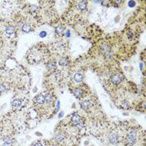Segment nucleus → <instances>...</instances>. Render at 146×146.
Masks as SVG:
<instances>
[{
	"mask_svg": "<svg viewBox=\"0 0 146 146\" xmlns=\"http://www.w3.org/2000/svg\"><path fill=\"white\" fill-rule=\"evenodd\" d=\"M139 132L138 129H132L126 135V145L127 146H135L139 141Z\"/></svg>",
	"mask_w": 146,
	"mask_h": 146,
	"instance_id": "f257e3e1",
	"label": "nucleus"
},
{
	"mask_svg": "<svg viewBox=\"0 0 146 146\" xmlns=\"http://www.w3.org/2000/svg\"><path fill=\"white\" fill-rule=\"evenodd\" d=\"M107 141L110 146H118L121 142V137L117 131H111L107 136Z\"/></svg>",
	"mask_w": 146,
	"mask_h": 146,
	"instance_id": "f03ea898",
	"label": "nucleus"
},
{
	"mask_svg": "<svg viewBox=\"0 0 146 146\" xmlns=\"http://www.w3.org/2000/svg\"><path fill=\"white\" fill-rule=\"evenodd\" d=\"M71 122L73 125L79 128V129H82V128H83V126H84L83 119H82L81 116L78 115V114H74L71 116Z\"/></svg>",
	"mask_w": 146,
	"mask_h": 146,
	"instance_id": "7ed1b4c3",
	"label": "nucleus"
},
{
	"mask_svg": "<svg viewBox=\"0 0 146 146\" xmlns=\"http://www.w3.org/2000/svg\"><path fill=\"white\" fill-rule=\"evenodd\" d=\"M14 143V139L9 135L4 136L0 139V146H13Z\"/></svg>",
	"mask_w": 146,
	"mask_h": 146,
	"instance_id": "20e7f679",
	"label": "nucleus"
},
{
	"mask_svg": "<svg viewBox=\"0 0 146 146\" xmlns=\"http://www.w3.org/2000/svg\"><path fill=\"white\" fill-rule=\"evenodd\" d=\"M123 79H124V76H123V74L120 73H114V74H113L112 76H111L110 82L113 85L117 86V85L120 84V83H122Z\"/></svg>",
	"mask_w": 146,
	"mask_h": 146,
	"instance_id": "39448f33",
	"label": "nucleus"
},
{
	"mask_svg": "<svg viewBox=\"0 0 146 146\" xmlns=\"http://www.w3.org/2000/svg\"><path fill=\"white\" fill-rule=\"evenodd\" d=\"M73 94L78 99H82L86 94V91L83 90V88H81V87H78V88H76L73 90Z\"/></svg>",
	"mask_w": 146,
	"mask_h": 146,
	"instance_id": "423d86ee",
	"label": "nucleus"
},
{
	"mask_svg": "<svg viewBox=\"0 0 146 146\" xmlns=\"http://www.w3.org/2000/svg\"><path fill=\"white\" fill-rule=\"evenodd\" d=\"M92 106H93V102L89 99H84V100H82L80 102V107L83 109H85V110L91 108Z\"/></svg>",
	"mask_w": 146,
	"mask_h": 146,
	"instance_id": "0eeeda50",
	"label": "nucleus"
},
{
	"mask_svg": "<svg viewBox=\"0 0 146 146\" xmlns=\"http://www.w3.org/2000/svg\"><path fill=\"white\" fill-rule=\"evenodd\" d=\"M34 102L36 104H38L39 105H43L46 102V99H45V97H44V94H39L34 98Z\"/></svg>",
	"mask_w": 146,
	"mask_h": 146,
	"instance_id": "6e6552de",
	"label": "nucleus"
},
{
	"mask_svg": "<svg viewBox=\"0 0 146 146\" xmlns=\"http://www.w3.org/2000/svg\"><path fill=\"white\" fill-rule=\"evenodd\" d=\"M65 139H66V136H65V134L63 133L62 132L56 133V134H55V140L58 144H62L63 142H64Z\"/></svg>",
	"mask_w": 146,
	"mask_h": 146,
	"instance_id": "1a4fd4ad",
	"label": "nucleus"
},
{
	"mask_svg": "<svg viewBox=\"0 0 146 146\" xmlns=\"http://www.w3.org/2000/svg\"><path fill=\"white\" fill-rule=\"evenodd\" d=\"M44 97H45L47 104H50V103L54 102V95H52L51 93H46L45 94H44Z\"/></svg>",
	"mask_w": 146,
	"mask_h": 146,
	"instance_id": "9d476101",
	"label": "nucleus"
},
{
	"mask_svg": "<svg viewBox=\"0 0 146 146\" xmlns=\"http://www.w3.org/2000/svg\"><path fill=\"white\" fill-rule=\"evenodd\" d=\"M83 74L82 73H76L74 74V76H73V79L77 83L81 82L83 80Z\"/></svg>",
	"mask_w": 146,
	"mask_h": 146,
	"instance_id": "9b49d317",
	"label": "nucleus"
},
{
	"mask_svg": "<svg viewBox=\"0 0 146 146\" xmlns=\"http://www.w3.org/2000/svg\"><path fill=\"white\" fill-rule=\"evenodd\" d=\"M87 5H88V2L86 1H80V2H78V8L80 9V10H85L87 9Z\"/></svg>",
	"mask_w": 146,
	"mask_h": 146,
	"instance_id": "f8f14e48",
	"label": "nucleus"
},
{
	"mask_svg": "<svg viewBox=\"0 0 146 146\" xmlns=\"http://www.w3.org/2000/svg\"><path fill=\"white\" fill-rule=\"evenodd\" d=\"M68 58H66V57H62V58H60L59 59V65L62 67H65L68 65Z\"/></svg>",
	"mask_w": 146,
	"mask_h": 146,
	"instance_id": "ddd939ff",
	"label": "nucleus"
},
{
	"mask_svg": "<svg viewBox=\"0 0 146 146\" xmlns=\"http://www.w3.org/2000/svg\"><path fill=\"white\" fill-rule=\"evenodd\" d=\"M47 68L49 70H51V71H53V70H54L55 68H56V63H55V61H51L49 62V63L47 64Z\"/></svg>",
	"mask_w": 146,
	"mask_h": 146,
	"instance_id": "4468645a",
	"label": "nucleus"
},
{
	"mask_svg": "<svg viewBox=\"0 0 146 146\" xmlns=\"http://www.w3.org/2000/svg\"><path fill=\"white\" fill-rule=\"evenodd\" d=\"M12 106H14V107H19V106H21V104H22V101L20 100V99H14V100H12Z\"/></svg>",
	"mask_w": 146,
	"mask_h": 146,
	"instance_id": "2eb2a0df",
	"label": "nucleus"
},
{
	"mask_svg": "<svg viewBox=\"0 0 146 146\" xmlns=\"http://www.w3.org/2000/svg\"><path fill=\"white\" fill-rule=\"evenodd\" d=\"M22 30L24 31V33H29V32H31V31H32L33 29H32V28H31L30 25L24 24V25L22 26Z\"/></svg>",
	"mask_w": 146,
	"mask_h": 146,
	"instance_id": "dca6fc26",
	"label": "nucleus"
},
{
	"mask_svg": "<svg viewBox=\"0 0 146 146\" xmlns=\"http://www.w3.org/2000/svg\"><path fill=\"white\" fill-rule=\"evenodd\" d=\"M5 32H6V34H7L10 35V34H14V32H15V29H14V28L12 27V26H9V27L6 28Z\"/></svg>",
	"mask_w": 146,
	"mask_h": 146,
	"instance_id": "f3484780",
	"label": "nucleus"
},
{
	"mask_svg": "<svg viewBox=\"0 0 146 146\" xmlns=\"http://www.w3.org/2000/svg\"><path fill=\"white\" fill-rule=\"evenodd\" d=\"M63 30H64V27L63 25H59L56 28L55 33H56V34H62L63 33Z\"/></svg>",
	"mask_w": 146,
	"mask_h": 146,
	"instance_id": "a211bd4d",
	"label": "nucleus"
},
{
	"mask_svg": "<svg viewBox=\"0 0 146 146\" xmlns=\"http://www.w3.org/2000/svg\"><path fill=\"white\" fill-rule=\"evenodd\" d=\"M7 90V84L5 83H0V93L5 92Z\"/></svg>",
	"mask_w": 146,
	"mask_h": 146,
	"instance_id": "6ab92c4d",
	"label": "nucleus"
},
{
	"mask_svg": "<svg viewBox=\"0 0 146 146\" xmlns=\"http://www.w3.org/2000/svg\"><path fill=\"white\" fill-rule=\"evenodd\" d=\"M38 11V7L35 5H33L30 7V12L32 13V14H34V13H37Z\"/></svg>",
	"mask_w": 146,
	"mask_h": 146,
	"instance_id": "aec40b11",
	"label": "nucleus"
},
{
	"mask_svg": "<svg viewBox=\"0 0 146 146\" xmlns=\"http://www.w3.org/2000/svg\"><path fill=\"white\" fill-rule=\"evenodd\" d=\"M32 146H44V144H43V142H40V141H38V142H35L34 144H33Z\"/></svg>",
	"mask_w": 146,
	"mask_h": 146,
	"instance_id": "412c9836",
	"label": "nucleus"
},
{
	"mask_svg": "<svg viewBox=\"0 0 146 146\" xmlns=\"http://www.w3.org/2000/svg\"><path fill=\"white\" fill-rule=\"evenodd\" d=\"M46 35H47V33H46L45 31H43V32H41L40 34H39V36H40L41 38H44Z\"/></svg>",
	"mask_w": 146,
	"mask_h": 146,
	"instance_id": "4be33fe9",
	"label": "nucleus"
},
{
	"mask_svg": "<svg viewBox=\"0 0 146 146\" xmlns=\"http://www.w3.org/2000/svg\"><path fill=\"white\" fill-rule=\"evenodd\" d=\"M101 4H102L103 6H107L108 4H109V2H107V1H102V2H101Z\"/></svg>",
	"mask_w": 146,
	"mask_h": 146,
	"instance_id": "5701e85b",
	"label": "nucleus"
},
{
	"mask_svg": "<svg viewBox=\"0 0 146 146\" xmlns=\"http://www.w3.org/2000/svg\"><path fill=\"white\" fill-rule=\"evenodd\" d=\"M129 5H130V7H134V5L135 4V3L133 2V1H131V2H129Z\"/></svg>",
	"mask_w": 146,
	"mask_h": 146,
	"instance_id": "b1692460",
	"label": "nucleus"
}]
</instances>
